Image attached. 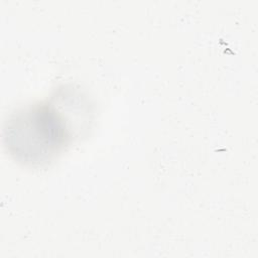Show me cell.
<instances>
[{
	"mask_svg": "<svg viewBox=\"0 0 258 258\" xmlns=\"http://www.w3.org/2000/svg\"><path fill=\"white\" fill-rule=\"evenodd\" d=\"M70 128L66 117L52 104L33 105L7 121L4 140L11 154L28 164L49 161L68 143Z\"/></svg>",
	"mask_w": 258,
	"mask_h": 258,
	"instance_id": "cell-1",
	"label": "cell"
}]
</instances>
